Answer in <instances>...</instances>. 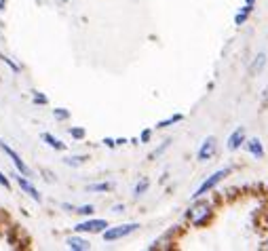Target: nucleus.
<instances>
[{
  "instance_id": "nucleus-21",
  "label": "nucleus",
  "mask_w": 268,
  "mask_h": 251,
  "mask_svg": "<svg viewBox=\"0 0 268 251\" xmlns=\"http://www.w3.org/2000/svg\"><path fill=\"white\" fill-rule=\"evenodd\" d=\"M169 144H171V139H167V141H165V144H163L161 148H158V150H154V152H152V156H150V158H156L158 154H163V152H165V150H167V148H169Z\"/></svg>"
},
{
  "instance_id": "nucleus-5",
  "label": "nucleus",
  "mask_w": 268,
  "mask_h": 251,
  "mask_svg": "<svg viewBox=\"0 0 268 251\" xmlns=\"http://www.w3.org/2000/svg\"><path fill=\"white\" fill-rule=\"evenodd\" d=\"M215 150H218V139L213 137V135H209V137H205V141L201 144V148H199V152H196V158L199 160H209L215 154Z\"/></svg>"
},
{
  "instance_id": "nucleus-18",
  "label": "nucleus",
  "mask_w": 268,
  "mask_h": 251,
  "mask_svg": "<svg viewBox=\"0 0 268 251\" xmlns=\"http://www.w3.org/2000/svg\"><path fill=\"white\" fill-rule=\"evenodd\" d=\"M93 211H95L93 205H82V207H78V209L74 211V213H80V215H91Z\"/></svg>"
},
{
  "instance_id": "nucleus-3",
  "label": "nucleus",
  "mask_w": 268,
  "mask_h": 251,
  "mask_svg": "<svg viewBox=\"0 0 268 251\" xmlns=\"http://www.w3.org/2000/svg\"><path fill=\"white\" fill-rule=\"evenodd\" d=\"M139 226L137 224H123V226H116V228H106L104 230V241H116V239H123V236L135 232Z\"/></svg>"
},
{
  "instance_id": "nucleus-16",
  "label": "nucleus",
  "mask_w": 268,
  "mask_h": 251,
  "mask_svg": "<svg viewBox=\"0 0 268 251\" xmlns=\"http://www.w3.org/2000/svg\"><path fill=\"white\" fill-rule=\"evenodd\" d=\"M114 188V184L110 182H106V184H95V186H89V190L91 192H106V190H112Z\"/></svg>"
},
{
  "instance_id": "nucleus-4",
  "label": "nucleus",
  "mask_w": 268,
  "mask_h": 251,
  "mask_svg": "<svg viewBox=\"0 0 268 251\" xmlns=\"http://www.w3.org/2000/svg\"><path fill=\"white\" fill-rule=\"evenodd\" d=\"M0 150H2V152L6 154V156H9V158L13 160V165H15V167H17V169H19V171H21V175H25V177H30V175H32L30 167H28V165H25V163H23V160H21V156H19V154H17L15 150H13V148H9V146H6V144H4V141H2V139H0Z\"/></svg>"
},
{
  "instance_id": "nucleus-10",
  "label": "nucleus",
  "mask_w": 268,
  "mask_h": 251,
  "mask_svg": "<svg viewBox=\"0 0 268 251\" xmlns=\"http://www.w3.org/2000/svg\"><path fill=\"white\" fill-rule=\"evenodd\" d=\"M264 66H266V53H258L256 55V59L251 61V66H249V74L251 76H256V74H260L264 70Z\"/></svg>"
},
{
  "instance_id": "nucleus-26",
  "label": "nucleus",
  "mask_w": 268,
  "mask_h": 251,
  "mask_svg": "<svg viewBox=\"0 0 268 251\" xmlns=\"http://www.w3.org/2000/svg\"><path fill=\"white\" fill-rule=\"evenodd\" d=\"M104 144H106L108 148H114V146H116V141H114V139H110V137H106V139H104Z\"/></svg>"
},
{
  "instance_id": "nucleus-8",
  "label": "nucleus",
  "mask_w": 268,
  "mask_h": 251,
  "mask_svg": "<svg viewBox=\"0 0 268 251\" xmlns=\"http://www.w3.org/2000/svg\"><path fill=\"white\" fill-rule=\"evenodd\" d=\"M13 177H15L17 179V184H19V188H21L23 192H25V194H30L32 198H34V201H38V203H40L42 201V196L40 194H38V190L34 188V186H32L30 182H28V179H25V175L21 177V175H13Z\"/></svg>"
},
{
  "instance_id": "nucleus-2",
  "label": "nucleus",
  "mask_w": 268,
  "mask_h": 251,
  "mask_svg": "<svg viewBox=\"0 0 268 251\" xmlns=\"http://www.w3.org/2000/svg\"><path fill=\"white\" fill-rule=\"evenodd\" d=\"M228 175H230V169H220V171H215L213 175H209V177L205 179V182H203V184L199 186V190H196L192 196H194V198H201L203 194H207L209 190H213L215 186H218V184L222 182V179L228 177Z\"/></svg>"
},
{
  "instance_id": "nucleus-22",
  "label": "nucleus",
  "mask_w": 268,
  "mask_h": 251,
  "mask_svg": "<svg viewBox=\"0 0 268 251\" xmlns=\"http://www.w3.org/2000/svg\"><path fill=\"white\" fill-rule=\"evenodd\" d=\"M0 57H2L4 63H6V66H9V68L13 70V72H19V66H17V63H13V59H9V57H4V55H0Z\"/></svg>"
},
{
  "instance_id": "nucleus-14",
  "label": "nucleus",
  "mask_w": 268,
  "mask_h": 251,
  "mask_svg": "<svg viewBox=\"0 0 268 251\" xmlns=\"http://www.w3.org/2000/svg\"><path fill=\"white\" fill-rule=\"evenodd\" d=\"M150 188V179L148 177H142L139 182L135 184V190H133V194L135 196H142V194H146V190Z\"/></svg>"
},
{
  "instance_id": "nucleus-23",
  "label": "nucleus",
  "mask_w": 268,
  "mask_h": 251,
  "mask_svg": "<svg viewBox=\"0 0 268 251\" xmlns=\"http://www.w3.org/2000/svg\"><path fill=\"white\" fill-rule=\"evenodd\" d=\"M34 104H42V106H44V104H49V99H47V97H44V95H40V93H36V95H34Z\"/></svg>"
},
{
  "instance_id": "nucleus-7",
  "label": "nucleus",
  "mask_w": 268,
  "mask_h": 251,
  "mask_svg": "<svg viewBox=\"0 0 268 251\" xmlns=\"http://www.w3.org/2000/svg\"><path fill=\"white\" fill-rule=\"evenodd\" d=\"M245 129L243 127H239V129H234V131L230 133V137H228L226 141V146H228V150H239L241 146L245 144Z\"/></svg>"
},
{
  "instance_id": "nucleus-19",
  "label": "nucleus",
  "mask_w": 268,
  "mask_h": 251,
  "mask_svg": "<svg viewBox=\"0 0 268 251\" xmlns=\"http://www.w3.org/2000/svg\"><path fill=\"white\" fill-rule=\"evenodd\" d=\"M70 135H72L74 139H82L87 133H85V129H80V127H74V129H70Z\"/></svg>"
},
{
  "instance_id": "nucleus-25",
  "label": "nucleus",
  "mask_w": 268,
  "mask_h": 251,
  "mask_svg": "<svg viewBox=\"0 0 268 251\" xmlns=\"http://www.w3.org/2000/svg\"><path fill=\"white\" fill-rule=\"evenodd\" d=\"M0 186H4V188H11V182L2 175V173H0Z\"/></svg>"
},
{
  "instance_id": "nucleus-15",
  "label": "nucleus",
  "mask_w": 268,
  "mask_h": 251,
  "mask_svg": "<svg viewBox=\"0 0 268 251\" xmlns=\"http://www.w3.org/2000/svg\"><path fill=\"white\" fill-rule=\"evenodd\" d=\"M180 120H184V114H173V116H169V118L161 120V123H156V129H165V127H171V125L180 123Z\"/></svg>"
},
{
  "instance_id": "nucleus-1",
  "label": "nucleus",
  "mask_w": 268,
  "mask_h": 251,
  "mask_svg": "<svg viewBox=\"0 0 268 251\" xmlns=\"http://www.w3.org/2000/svg\"><path fill=\"white\" fill-rule=\"evenodd\" d=\"M211 217V205L205 201H196L192 207L188 209V220L194 224V226H205Z\"/></svg>"
},
{
  "instance_id": "nucleus-24",
  "label": "nucleus",
  "mask_w": 268,
  "mask_h": 251,
  "mask_svg": "<svg viewBox=\"0 0 268 251\" xmlns=\"http://www.w3.org/2000/svg\"><path fill=\"white\" fill-rule=\"evenodd\" d=\"M150 135H152V131H150V129H146V131L142 133V137H139V139H142L144 144H146V141H150Z\"/></svg>"
},
{
  "instance_id": "nucleus-27",
  "label": "nucleus",
  "mask_w": 268,
  "mask_h": 251,
  "mask_svg": "<svg viewBox=\"0 0 268 251\" xmlns=\"http://www.w3.org/2000/svg\"><path fill=\"white\" fill-rule=\"evenodd\" d=\"M4 6H6V0H0V11H4Z\"/></svg>"
},
{
  "instance_id": "nucleus-11",
  "label": "nucleus",
  "mask_w": 268,
  "mask_h": 251,
  "mask_svg": "<svg viewBox=\"0 0 268 251\" xmlns=\"http://www.w3.org/2000/svg\"><path fill=\"white\" fill-rule=\"evenodd\" d=\"M68 247L72 251H87L91 249V243L85 239H78V236H72V239H68Z\"/></svg>"
},
{
  "instance_id": "nucleus-20",
  "label": "nucleus",
  "mask_w": 268,
  "mask_h": 251,
  "mask_svg": "<svg viewBox=\"0 0 268 251\" xmlns=\"http://www.w3.org/2000/svg\"><path fill=\"white\" fill-rule=\"evenodd\" d=\"M82 160H85V156H70V158H66L63 163L66 165H70V167H76V165H80Z\"/></svg>"
},
{
  "instance_id": "nucleus-6",
  "label": "nucleus",
  "mask_w": 268,
  "mask_h": 251,
  "mask_svg": "<svg viewBox=\"0 0 268 251\" xmlns=\"http://www.w3.org/2000/svg\"><path fill=\"white\" fill-rule=\"evenodd\" d=\"M106 228H108L106 220H89V222L78 224L74 230L76 232H101V230H106Z\"/></svg>"
},
{
  "instance_id": "nucleus-12",
  "label": "nucleus",
  "mask_w": 268,
  "mask_h": 251,
  "mask_svg": "<svg viewBox=\"0 0 268 251\" xmlns=\"http://www.w3.org/2000/svg\"><path fill=\"white\" fill-rule=\"evenodd\" d=\"M251 11H253V6H251V4L241 6V11L237 13V17H234V25H243V23L247 21V17L251 15Z\"/></svg>"
},
{
  "instance_id": "nucleus-13",
  "label": "nucleus",
  "mask_w": 268,
  "mask_h": 251,
  "mask_svg": "<svg viewBox=\"0 0 268 251\" xmlns=\"http://www.w3.org/2000/svg\"><path fill=\"white\" fill-rule=\"evenodd\" d=\"M42 139L47 141V144H49L51 148H55V150H66V144H63L61 139L53 137V135H51V133H44V135H42Z\"/></svg>"
},
{
  "instance_id": "nucleus-28",
  "label": "nucleus",
  "mask_w": 268,
  "mask_h": 251,
  "mask_svg": "<svg viewBox=\"0 0 268 251\" xmlns=\"http://www.w3.org/2000/svg\"><path fill=\"white\" fill-rule=\"evenodd\" d=\"M253 2H256V0H245V4H251V6H253Z\"/></svg>"
},
{
  "instance_id": "nucleus-17",
  "label": "nucleus",
  "mask_w": 268,
  "mask_h": 251,
  "mask_svg": "<svg viewBox=\"0 0 268 251\" xmlns=\"http://www.w3.org/2000/svg\"><path fill=\"white\" fill-rule=\"evenodd\" d=\"M53 116H55L57 120H66V118L70 116V112L66 110V108H55V110H53Z\"/></svg>"
},
{
  "instance_id": "nucleus-9",
  "label": "nucleus",
  "mask_w": 268,
  "mask_h": 251,
  "mask_svg": "<svg viewBox=\"0 0 268 251\" xmlns=\"http://www.w3.org/2000/svg\"><path fill=\"white\" fill-rule=\"evenodd\" d=\"M245 148H247V152L253 154L256 158H262L264 156V148H262V141H260L258 137H251V139H247L245 141Z\"/></svg>"
}]
</instances>
